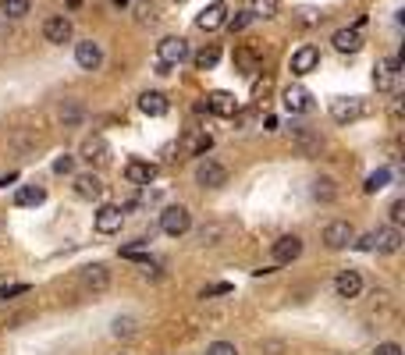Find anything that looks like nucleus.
<instances>
[{
  "label": "nucleus",
  "mask_w": 405,
  "mask_h": 355,
  "mask_svg": "<svg viewBox=\"0 0 405 355\" xmlns=\"http://www.w3.org/2000/svg\"><path fill=\"white\" fill-rule=\"evenodd\" d=\"M29 284H4V291H0V299H15V295H25Z\"/></svg>",
  "instance_id": "36"
},
{
  "label": "nucleus",
  "mask_w": 405,
  "mask_h": 355,
  "mask_svg": "<svg viewBox=\"0 0 405 355\" xmlns=\"http://www.w3.org/2000/svg\"><path fill=\"white\" fill-rule=\"evenodd\" d=\"M107 142H103V135H89L86 142H82V160H89V163H107Z\"/></svg>",
  "instance_id": "22"
},
{
  "label": "nucleus",
  "mask_w": 405,
  "mask_h": 355,
  "mask_svg": "<svg viewBox=\"0 0 405 355\" xmlns=\"http://www.w3.org/2000/svg\"><path fill=\"white\" fill-rule=\"evenodd\" d=\"M139 110H142L146 117H164V114L171 110V103H167L164 93H142V96H139Z\"/></svg>",
  "instance_id": "21"
},
{
  "label": "nucleus",
  "mask_w": 405,
  "mask_h": 355,
  "mask_svg": "<svg viewBox=\"0 0 405 355\" xmlns=\"http://www.w3.org/2000/svg\"><path fill=\"white\" fill-rule=\"evenodd\" d=\"M235 72H242L246 79L260 75V72H263V53H260L256 46H239V50H235Z\"/></svg>",
  "instance_id": "9"
},
{
  "label": "nucleus",
  "mask_w": 405,
  "mask_h": 355,
  "mask_svg": "<svg viewBox=\"0 0 405 355\" xmlns=\"http://www.w3.org/2000/svg\"><path fill=\"white\" fill-rule=\"evenodd\" d=\"M324 242H327V249H349L356 242V231L349 220H331L324 227Z\"/></svg>",
  "instance_id": "6"
},
{
  "label": "nucleus",
  "mask_w": 405,
  "mask_h": 355,
  "mask_svg": "<svg viewBox=\"0 0 405 355\" xmlns=\"http://www.w3.org/2000/svg\"><path fill=\"white\" fill-rule=\"evenodd\" d=\"M125 178H128L132 185H153L157 163H150V160H128L125 163Z\"/></svg>",
  "instance_id": "18"
},
{
  "label": "nucleus",
  "mask_w": 405,
  "mask_h": 355,
  "mask_svg": "<svg viewBox=\"0 0 405 355\" xmlns=\"http://www.w3.org/2000/svg\"><path fill=\"white\" fill-rule=\"evenodd\" d=\"M370 114V103L366 100H359V96H338V100H331V117L338 125H352V121H359V117H366Z\"/></svg>",
  "instance_id": "3"
},
{
  "label": "nucleus",
  "mask_w": 405,
  "mask_h": 355,
  "mask_svg": "<svg viewBox=\"0 0 405 355\" xmlns=\"http://www.w3.org/2000/svg\"><path fill=\"white\" fill-rule=\"evenodd\" d=\"M313 196H317L320 203H331V199L338 196V189H334L331 178H317V182H313Z\"/></svg>",
  "instance_id": "27"
},
{
  "label": "nucleus",
  "mask_w": 405,
  "mask_h": 355,
  "mask_svg": "<svg viewBox=\"0 0 405 355\" xmlns=\"http://www.w3.org/2000/svg\"><path fill=\"white\" fill-rule=\"evenodd\" d=\"M317 18H313V11H299V25H313Z\"/></svg>",
  "instance_id": "41"
},
{
  "label": "nucleus",
  "mask_w": 405,
  "mask_h": 355,
  "mask_svg": "<svg viewBox=\"0 0 405 355\" xmlns=\"http://www.w3.org/2000/svg\"><path fill=\"white\" fill-rule=\"evenodd\" d=\"M227 22V4L224 0H213V4H206L203 11H199V18H196V25L203 29V32H213V29H220Z\"/></svg>",
  "instance_id": "15"
},
{
  "label": "nucleus",
  "mask_w": 405,
  "mask_h": 355,
  "mask_svg": "<svg viewBox=\"0 0 405 355\" xmlns=\"http://www.w3.org/2000/svg\"><path fill=\"white\" fill-rule=\"evenodd\" d=\"M277 0H253V18H274Z\"/></svg>",
  "instance_id": "30"
},
{
  "label": "nucleus",
  "mask_w": 405,
  "mask_h": 355,
  "mask_svg": "<svg viewBox=\"0 0 405 355\" xmlns=\"http://www.w3.org/2000/svg\"><path fill=\"white\" fill-rule=\"evenodd\" d=\"M196 182H199L203 189H220V185L227 182V167L217 163V160H203V163L196 167Z\"/></svg>",
  "instance_id": "8"
},
{
  "label": "nucleus",
  "mask_w": 405,
  "mask_h": 355,
  "mask_svg": "<svg viewBox=\"0 0 405 355\" xmlns=\"http://www.w3.org/2000/svg\"><path fill=\"white\" fill-rule=\"evenodd\" d=\"M249 22H253V11H239V15H235V18H231L227 25H231V32H242V29H246Z\"/></svg>",
  "instance_id": "33"
},
{
  "label": "nucleus",
  "mask_w": 405,
  "mask_h": 355,
  "mask_svg": "<svg viewBox=\"0 0 405 355\" xmlns=\"http://www.w3.org/2000/svg\"><path fill=\"white\" fill-rule=\"evenodd\" d=\"M114 334H132V320H114Z\"/></svg>",
  "instance_id": "40"
},
{
  "label": "nucleus",
  "mask_w": 405,
  "mask_h": 355,
  "mask_svg": "<svg viewBox=\"0 0 405 355\" xmlns=\"http://www.w3.org/2000/svg\"><path fill=\"white\" fill-rule=\"evenodd\" d=\"M189 227H192V217H189V210H185V206H167V210L160 213V231H164V234H171V239L185 234Z\"/></svg>",
  "instance_id": "5"
},
{
  "label": "nucleus",
  "mask_w": 405,
  "mask_h": 355,
  "mask_svg": "<svg viewBox=\"0 0 405 355\" xmlns=\"http://www.w3.org/2000/svg\"><path fill=\"white\" fill-rule=\"evenodd\" d=\"M114 4H118V8H125V4H128V0H114Z\"/></svg>",
  "instance_id": "44"
},
{
  "label": "nucleus",
  "mask_w": 405,
  "mask_h": 355,
  "mask_svg": "<svg viewBox=\"0 0 405 355\" xmlns=\"http://www.w3.org/2000/svg\"><path fill=\"white\" fill-rule=\"evenodd\" d=\"M352 246L363 249V253H370V249H377V253H398V249H401V231H398V224H391V227H377V231L363 234V239L352 242Z\"/></svg>",
  "instance_id": "2"
},
{
  "label": "nucleus",
  "mask_w": 405,
  "mask_h": 355,
  "mask_svg": "<svg viewBox=\"0 0 405 355\" xmlns=\"http://www.w3.org/2000/svg\"><path fill=\"white\" fill-rule=\"evenodd\" d=\"M29 4L32 0H0V11L8 18H22V15H29Z\"/></svg>",
  "instance_id": "28"
},
{
  "label": "nucleus",
  "mask_w": 405,
  "mask_h": 355,
  "mask_svg": "<svg viewBox=\"0 0 405 355\" xmlns=\"http://www.w3.org/2000/svg\"><path fill=\"white\" fill-rule=\"evenodd\" d=\"M220 61V50L217 46H203L196 57H192V65H196V72H210L213 65Z\"/></svg>",
  "instance_id": "26"
},
{
  "label": "nucleus",
  "mask_w": 405,
  "mask_h": 355,
  "mask_svg": "<svg viewBox=\"0 0 405 355\" xmlns=\"http://www.w3.org/2000/svg\"><path fill=\"white\" fill-rule=\"evenodd\" d=\"M43 36H46V43H53V46L68 43V39H72V18H68V15L46 18V22H43Z\"/></svg>",
  "instance_id": "10"
},
{
  "label": "nucleus",
  "mask_w": 405,
  "mask_h": 355,
  "mask_svg": "<svg viewBox=\"0 0 405 355\" xmlns=\"http://www.w3.org/2000/svg\"><path fill=\"white\" fill-rule=\"evenodd\" d=\"M317 65H320V50L313 46V43H306V46H299L296 53H292V75H310V72H317Z\"/></svg>",
  "instance_id": "11"
},
{
  "label": "nucleus",
  "mask_w": 405,
  "mask_h": 355,
  "mask_svg": "<svg viewBox=\"0 0 405 355\" xmlns=\"http://www.w3.org/2000/svg\"><path fill=\"white\" fill-rule=\"evenodd\" d=\"M281 103H284L288 114H306V110H313V93L303 89V86H288Z\"/></svg>",
  "instance_id": "14"
},
{
  "label": "nucleus",
  "mask_w": 405,
  "mask_h": 355,
  "mask_svg": "<svg viewBox=\"0 0 405 355\" xmlns=\"http://www.w3.org/2000/svg\"><path fill=\"white\" fill-rule=\"evenodd\" d=\"M46 199V192L39 189V185H22L18 192H15V206H39Z\"/></svg>",
  "instance_id": "25"
},
{
  "label": "nucleus",
  "mask_w": 405,
  "mask_h": 355,
  "mask_svg": "<svg viewBox=\"0 0 405 355\" xmlns=\"http://www.w3.org/2000/svg\"><path fill=\"white\" fill-rule=\"evenodd\" d=\"M4 284H8V277H4V274H0V291H4Z\"/></svg>",
  "instance_id": "43"
},
{
  "label": "nucleus",
  "mask_w": 405,
  "mask_h": 355,
  "mask_svg": "<svg viewBox=\"0 0 405 355\" xmlns=\"http://www.w3.org/2000/svg\"><path fill=\"white\" fill-rule=\"evenodd\" d=\"M334 291H338V299H356V295L363 291L359 270H341V274L334 277Z\"/></svg>",
  "instance_id": "16"
},
{
  "label": "nucleus",
  "mask_w": 405,
  "mask_h": 355,
  "mask_svg": "<svg viewBox=\"0 0 405 355\" xmlns=\"http://www.w3.org/2000/svg\"><path fill=\"white\" fill-rule=\"evenodd\" d=\"M267 93H270V79L263 75V79H256V82H253V100L260 103V100H267Z\"/></svg>",
  "instance_id": "32"
},
{
  "label": "nucleus",
  "mask_w": 405,
  "mask_h": 355,
  "mask_svg": "<svg viewBox=\"0 0 405 355\" xmlns=\"http://www.w3.org/2000/svg\"><path fill=\"white\" fill-rule=\"evenodd\" d=\"M210 295H231V284H227V281L206 284V288H203V299H210Z\"/></svg>",
  "instance_id": "34"
},
{
  "label": "nucleus",
  "mask_w": 405,
  "mask_h": 355,
  "mask_svg": "<svg viewBox=\"0 0 405 355\" xmlns=\"http://www.w3.org/2000/svg\"><path fill=\"white\" fill-rule=\"evenodd\" d=\"M93 224H96L100 234H114V231H121V224H125V210L107 203V206L96 210V220H93Z\"/></svg>",
  "instance_id": "12"
},
{
  "label": "nucleus",
  "mask_w": 405,
  "mask_h": 355,
  "mask_svg": "<svg viewBox=\"0 0 405 355\" xmlns=\"http://www.w3.org/2000/svg\"><path fill=\"white\" fill-rule=\"evenodd\" d=\"M398 82H401V57H384L373 72V86L380 93H398Z\"/></svg>",
  "instance_id": "4"
},
{
  "label": "nucleus",
  "mask_w": 405,
  "mask_h": 355,
  "mask_svg": "<svg viewBox=\"0 0 405 355\" xmlns=\"http://www.w3.org/2000/svg\"><path fill=\"white\" fill-rule=\"evenodd\" d=\"M75 196L86 199V203L103 199V182H100L96 174H79V178H75Z\"/></svg>",
  "instance_id": "20"
},
{
  "label": "nucleus",
  "mask_w": 405,
  "mask_h": 355,
  "mask_svg": "<svg viewBox=\"0 0 405 355\" xmlns=\"http://www.w3.org/2000/svg\"><path fill=\"white\" fill-rule=\"evenodd\" d=\"M182 61H189V43L182 36H167L157 46V75H171V68H178Z\"/></svg>",
  "instance_id": "1"
},
{
  "label": "nucleus",
  "mask_w": 405,
  "mask_h": 355,
  "mask_svg": "<svg viewBox=\"0 0 405 355\" xmlns=\"http://www.w3.org/2000/svg\"><path fill=\"white\" fill-rule=\"evenodd\" d=\"M270 253H274V263H292L303 253V239H299V234H281Z\"/></svg>",
  "instance_id": "13"
},
{
  "label": "nucleus",
  "mask_w": 405,
  "mask_h": 355,
  "mask_svg": "<svg viewBox=\"0 0 405 355\" xmlns=\"http://www.w3.org/2000/svg\"><path fill=\"white\" fill-rule=\"evenodd\" d=\"M175 4H185V0H175Z\"/></svg>",
  "instance_id": "45"
},
{
  "label": "nucleus",
  "mask_w": 405,
  "mask_h": 355,
  "mask_svg": "<svg viewBox=\"0 0 405 355\" xmlns=\"http://www.w3.org/2000/svg\"><path fill=\"white\" fill-rule=\"evenodd\" d=\"M203 107H206L210 114H217V117H235V114L242 110L239 100H235V93H227V89H213Z\"/></svg>",
  "instance_id": "7"
},
{
  "label": "nucleus",
  "mask_w": 405,
  "mask_h": 355,
  "mask_svg": "<svg viewBox=\"0 0 405 355\" xmlns=\"http://www.w3.org/2000/svg\"><path fill=\"white\" fill-rule=\"evenodd\" d=\"M373 355H401V344H394V341H384V344H377V351Z\"/></svg>",
  "instance_id": "38"
},
{
  "label": "nucleus",
  "mask_w": 405,
  "mask_h": 355,
  "mask_svg": "<svg viewBox=\"0 0 405 355\" xmlns=\"http://www.w3.org/2000/svg\"><path fill=\"white\" fill-rule=\"evenodd\" d=\"M387 182H391V170H387V167H380V170H373V174L366 178V185H363V189H366V192H380Z\"/></svg>",
  "instance_id": "29"
},
{
  "label": "nucleus",
  "mask_w": 405,
  "mask_h": 355,
  "mask_svg": "<svg viewBox=\"0 0 405 355\" xmlns=\"http://www.w3.org/2000/svg\"><path fill=\"white\" fill-rule=\"evenodd\" d=\"M107 281H110V277H107V267H103V263H93V267L82 270V288H86V291H103Z\"/></svg>",
  "instance_id": "23"
},
{
  "label": "nucleus",
  "mask_w": 405,
  "mask_h": 355,
  "mask_svg": "<svg viewBox=\"0 0 405 355\" xmlns=\"http://www.w3.org/2000/svg\"><path fill=\"white\" fill-rule=\"evenodd\" d=\"M401 210H405V203H401V199H394V203H391V224H401V220H405V213H401Z\"/></svg>",
  "instance_id": "39"
},
{
  "label": "nucleus",
  "mask_w": 405,
  "mask_h": 355,
  "mask_svg": "<svg viewBox=\"0 0 405 355\" xmlns=\"http://www.w3.org/2000/svg\"><path fill=\"white\" fill-rule=\"evenodd\" d=\"M72 167H75V156H68V153H65V156H57V160H53V174H68Z\"/></svg>",
  "instance_id": "35"
},
{
  "label": "nucleus",
  "mask_w": 405,
  "mask_h": 355,
  "mask_svg": "<svg viewBox=\"0 0 405 355\" xmlns=\"http://www.w3.org/2000/svg\"><path fill=\"white\" fill-rule=\"evenodd\" d=\"M263 128H267V132H277V117H263Z\"/></svg>",
  "instance_id": "42"
},
{
  "label": "nucleus",
  "mask_w": 405,
  "mask_h": 355,
  "mask_svg": "<svg viewBox=\"0 0 405 355\" xmlns=\"http://www.w3.org/2000/svg\"><path fill=\"white\" fill-rule=\"evenodd\" d=\"M210 146H213V135H210V132H192V135L182 142V149H185L189 156H203V153H210Z\"/></svg>",
  "instance_id": "24"
},
{
  "label": "nucleus",
  "mask_w": 405,
  "mask_h": 355,
  "mask_svg": "<svg viewBox=\"0 0 405 355\" xmlns=\"http://www.w3.org/2000/svg\"><path fill=\"white\" fill-rule=\"evenodd\" d=\"M331 43H334L338 53H359V50H363V32H359L356 25H352V29H338Z\"/></svg>",
  "instance_id": "19"
},
{
  "label": "nucleus",
  "mask_w": 405,
  "mask_h": 355,
  "mask_svg": "<svg viewBox=\"0 0 405 355\" xmlns=\"http://www.w3.org/2000/svg\"><path fill=\"white\" fill-rule=\"evenodd\" d=\"M206 355H239V348L231 344V341H213V344L206 348Z\"/></svg>",
  "instance_id": "31"
},
{
  "label": "nucleus",
  "mask_w": 405,
  "mask_h": 355,
  "mask_svg": "<svg viewBox=\"0 0 405 355\" xmlns=\"http://www.w3.org/2000/svg\"><path fill=\"white\" fill-rule=\"evenodd\" d=\"M75 61H79V68H82V72H96V68H100V61H103L100 43H93V39L79 43V46H75Z\"/></svg>",
  "instance_id": "17"
},
{
  "label": "nucleus",
  "mask_w": 405,
  "mask_h": 355,
  "mask_svg": "<svg viewBox=\"0 0 405 355\" xmlns=\"http://www.w3.org/2000/svg\"><path fill=\"white\" fill-rule=\"evenodd\" d=\"M135 15H139V22H153V18H157V8H153V4H139Z\"/></svg>",
  "instance_id": "37"
}]
</instances>
